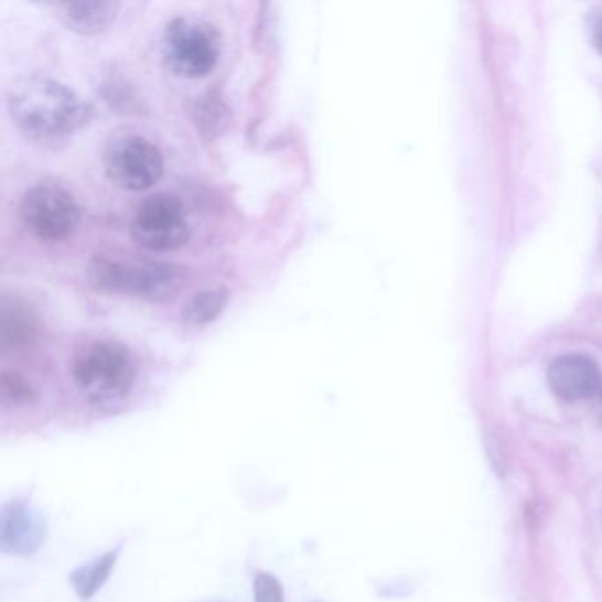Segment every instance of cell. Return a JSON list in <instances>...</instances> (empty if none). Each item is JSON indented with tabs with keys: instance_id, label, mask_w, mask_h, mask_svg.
Masks as SVG:
<instances>
[{
	"instance_id": "cell-8",
	"label": "cell",
	"mask_w": 602,
	"mask_h": 602,
	"mask_svg": "<svg viewBox=\"0 0 602 602\" xmlns=\"http://www.w3.org/2000/svg\"><path fill=\"white\" fill-rule=\"evenodd\" d=\"M49 539V522L25 501L4 502L0 507V551L11 557L29 558Z\"/></svg>"
},
{
	"instance_id": "cell-7",
	"label": "cell",
	"mask_w": 602,
	"mask_h": 602,
	"mask_svg": "<svg viewBox=\"0 0 602 602\" xmlns=\"http://www.w3.org/2000/svg\"><path fill=\"white\" fill-rule=\"evenodd\" d=\"M131 234L142 248L151 251H172L190 239L186 211L178 196L158 193L138 205Z\"/></svg>"
},
{
	"instance_id": "cell-15",
	"label": "cell",
	"mask_w": 602,
	"mask_h": 602,
	"mask_svg": "<svg viewBox=\"0 0 602 602\" xmlns=\"http://www.w3.org/2000/svg\"><path fill=\"white\" fill-rule=\"evenodd\" d=\"M252 602H287L283 583L272 572H257L252 580Z\"/></svg>"
},
{
	"instance_id": "cell-1",
	"label": "cell",
	"mask_w": 602,
	"mask_h": 602,
	"mask_svg": "<svg viewBox=\"0 0 602 602\" xmlns=\"http://www.w3.org/2000/svg\"><path fill=\"white\" fill-rule=\"evenodd\" d=\"M8 103L17 126L34 138L75 133L93 117L89 103L66 85L46 76H29L17 82Z\"/></svg>"
},
{
	"instance_id": "cell-6",
	"label": "cell",
	"mask_w": 602,
	"mask_h": 602,
	"mask_svg": "<svg viewBox=\"0 0 602 602\" xmlns=\"http://www.w3.org/2000/svg\"><path fill=\"white\" fill-rule=\"evenodd\" d=\"M103 161L108 179L126 191L149 190L163 175L160 147L138 135H125L111 140Z\"/></svg>"
},
{
	"instance_id": "cell-2",
	"label": "cell",
	"mask_w": 602,
	"mask_h": 602,
	"mask_svg": "<svg viewBox=\"0 0 602 602\" xmlns=\"http://www.w3.org/2000/svg\"><path fill=\"white\" fill-rule=\"evenodd\" d=\"M73 380L90 405L111 408L122 404L137 381V366L125 345L98 342L73 361Z\"/></svg>"
},
{
	"instance_id": "cell-3",
	"label": "cell",
	"mask_w": 602,
	"mask_h": 602,
	"mask_svg": "<svg viewBox=\"0 0 602 602\" xmlns=\"http://www.w3.org/2000/svg\"><path fill=\"white\" fill-rule=\"evenodd\" d=\"M89 281L101 292L131 293L147 301L164 302L178 295L184 284L181 267L161 261L129 266L108 257H96L89 264Z\"/></svg>"
},
{
	"instance_id": "cell-10",
	"label": "cell",
	"mask_w": 602,
	"mask_h": 602,
	"mask_svg": "<svg viewBox=\"0 0 602 602\" xmlns=\"http://www.w3.org/2000/svg\"><path fill=\"white\" fill-rule=\"evenodd\" d=\"M58 20L69 31L80 34H98L116 20L119 4L111 0H72L54 6Z\"/></svg>"
},
{
	"instance_id": "cell-9",
	"label": "cell",
	"mask_w": 602,
	"mask_h": 602,
	"mask_svg": "<svg viewBox=\"0 0 602 602\" xmlns=\"http://www.w3.org/2000/svg\"><path fill=\"white\" fill-rule=\"evenodd\" d=\"M549 387L563 401L592 398L602 384L598 363L587 355H560L548 369Z\"/></svg>"
},
{
	"instance_id": "cell-4",
	"label": "cell",
	"mask_w": 602,
	"mask_h": 602,
	"mask_svg": "<svg viewBox=\"0 0 602 602\" xmlns=\"http://www.w3.org/2000/svg\"><path fill=\"white\" fill-rule=\"evenodd\" d=\"M219 52V34L204 20L179 17L164 29V61L175 75L184 78L207 76L216 67Z\"/></svg>"
},
{
	"instance_id": "cell-16",
	"label": "cell",
	"mask_w": 602,
	"mask_h": 602,
	"mask_svg": "<svg viewBox=\"0 0 602 602\" xmlns=\"http://www.w3.org/2000/svg\"><path fill=\"white\" fill-rule=\"evenodd\" d=\"M592 40L593 45L599 50V54H602V17L598 20V23L593 25Z\"/></svg>"
},
{
	"instance_id": "cell-17",
	"label": "cell",
	"mask_w": 602,
	"mask_h": 602,
	"mask_svg": "<svg viewBox=\"0 0 602 602\" xmlns=\"http://www.w3.org/2000/svg\"><path fill=\"white\" fill-rule=\"evenodd\" d=\"M316 602H319V601H316Z\"/></svg>"
},
{
	"instance_id": "cell-12",
	"label": "cell",
	"mask_w": 602,
	"mask_h": 602,
	"mask_svg": "<svg viewBox=\"0 0 602 602\" xmlns=\"http://www.w3.org/2000/svg\"><path fill=\"white\" fill-rule=\"evenodd\" d=\"M122 548H125L122 545L116 546V548L108 549L99 557L93 558L89 562L82 563L80 567L73 569L72 574H69V584L75 590L76 598L80 599L82 602H89L98 595L99 590L108 583L111 574L116 572Z\"/></svg>"
},
{
	"instance_id": "cell-13",
	"label": "cell",
	"mask_w": 602,
	"mask_h": 602,
	"mask_svg": "<svg viewBox=\"0 0 602 602\" xmlns=\"http://www.w3.org/2000/svg\"><path fill=\"white\" fill-rule=\"evenodd\" d=\"M228 302V290L214 288L195 293L182 308V320L190 325L211 324L222 315Z\"/></svg>"
},
{
	"instance_id": "cell-14",
	"label": "cell",
	"mask_w": 602,
	"mask_h": 602,
	"mask_svg": "<svg viewBox=\"0 0 602 602\" xmlns=\"http://www.w3.org/2000/svg\"><path fill=\"white\" fill-rule=\"evenodd\" d=\"M37 399L36 389L31 380L19 372H4L0 377V401L4 407H29Z\"/></svg>"
},
{
	"instance_id": "cell-11",
	"label": "cell",
	"mask_w": 602,
	"mask_h": 602,
	"mask_svg": "<svg viewBox=\"0 0 602 602\" xmlns=\"http://www.w3.org/2000/svg\"><path fill=\"white\" fill-rule=\"evenodd\" d=\"M40 334V320L36 313L22 301H11L6 297L0 311V337L2 348H25Z\"/></svg>"
},
{
	"instance_id": "cell-5",
	"label": "cell",
	"mask_w": 602,
	"mask_h": 602,
	"mask_svg": "<svg viewBox=\"0 0 602 602\" xmlns=\"http://www.w3.org/2000/svg\"><path fill=\"white\" fill-rule=\"evenodd\" d=\"M20 216L34 237L45 243L67 239L80 223L75 196L58 182L43 181L25 191Z\"/></svg>"
}]
</instances>
